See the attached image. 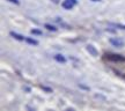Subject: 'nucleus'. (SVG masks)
Returning <instances> with one entry per match:
<instances>
[{
    "instance_id": "nucleus-7",
    "label": "nucleus",
    "mask_w": 125,
    "mask_h": 111,
    "mask_svg": "<svg viewBox=\"0 0 125 111\" xmlns=\"http://www.w3.org/2000/svg\"><path fill=\"white\" fill-rule=\"evenodd\" d=\"M26 42H27L28 44H30V45H35V46H37L38 45V40H34V38H30V37H26Z\"/></svg>"
},
{
    "instance_id": "nucleus-14",
    "label": "nucleus",
    "mask_w": 125,
    "mask_h": 111,
    "mask_svg": "<svg viewBox=\"0 0 125 111\" xmlns=\"http://www.w3.org/2000/svg\"><path fill=\"white\" fill-rule=\"evenodd\" d=\"M52 1H53L54 4H58V2H59V0H52Z\"/></svg>"
},
{
    "instance_id": "nucleus-2",
    "label": "nucleus",
    "mask_w": 125,
    "mask_h": 111,
    "mask_svg": "<svg viewBox=\"0 0 125 111\" xmlns=\"http://www.w3.org/2000/svg\"><path fill=\"white\" fill-rule=\"evenodd\" d=\"M110 43L116 48H123L124 46V40L122 38H117V37L116 38H110Z\"/></svg>"
},
{
    "instance_id": "nucleus-5",
    "label": "nucleus",
    "mask_w": 125,
    "mask_h": 111,
    "mask_svg": "<svg viewBox=\"0 0 125 111\" xmlns=\"http://www.w3.org/2000/svg\"><path fill=\"white\" fill-rule=\"evenodd\" d=\"M9 35L12 36L13 38L18 40H26V37H23L22 35H20V34H16V32H14V31H10V32H9Z\"/></svg>"
},
{
    "instance_id": "nucleus-3",
    "label": "nucleus",
    "mask_w": 125,
    "mask_h": 111,
    "mask_svg": "<svg viewBox=\"0 0 125 111\" xmlns=\"http://www.w3.org/2000/svg\"><path fill=\"white\" fill-rule=\"evenodd\" d=\"M87 51L89 52L92 56H94V57H96V56H98V51L96 50V48L94 46V45H87Z\"/></svg>"
},
{
    "instance_id": "nucleus-8",
    "label": "nucleus",
    "mask_w": 125,
    "mask_h": 111,
    "mask_svg": "<svg viewBox=\"0 0 125 111\" xmlns=\"http://www.w3.org/2000/svg\"><path fill=\"white\" fill-rule=\"evenodd\" d=\"M44 28H46L49 31H57V28L54 27V26H52V24H49V23L44 24Z\"/></svg>"
},
{
    "instance_id": "nucleus-10",
    "label": "nucleus",
    "mask_w": 125,
    "mask_h": 111,
    "mask_svg": "<svg viewBox=\"0 0 125 111\" xmlns=\"http://www.w3.org/2000/svg\"><path fill=\"white\" fill-rule=\"evenodd\" d=\"M41 88L43 89L45 93H52V89L50 88V87H46V86H41Z\"/></svg>"
},
{
    "instance_id": "nucleus-15",
    "label": "nucleus",
    "mask_w": 125,
    "mask_h": 111,
    "mask_svg": "<svg viewBox=\"0 0 125 111\" xmlns=\"http://www.w3.org/2000/svg\"><path fill=\"white\" fill-rule=\"evenodd\" d=\"M92 1H100V0H92Z\"/></svg>"
},
{
    "instance_id": "nucleus-12",
    "label": "nucleus",
    "mask_w": 125,
    "mask_h": 111,
    "mask_svg": "<svg viewBox=\"0 0 125 111\" xmlns=\"http://www.w3.org/2000/svg\"><path fill=\"white\" fill-rule=\"evenodd\" d=\"M9 2H12V4H15V5H19L20 4V1L19 0H8Z\"/></svg>"
},
{
    "instance_id": "nucleus-11",
    "label": "nucleus",
    "mask_w": 125,
    "mask_h": 111,
    "mask_svg": "<svg viewBox=\"0 0 125 111\" xmlns=\"http://www.w3.org/2000/svg\"><path fill=\"white\" fill-rule=\"evenodd\" d=\"M79 87H80L81 89H85V90H89V87H87V86H85V84H82V83L79 84Z\"/></svg>"
},
{
    "instance_id": "nucleus-1",
    "label": "nucleus",
    "mask_w": 125,
    "mask_h": 111,
    "mask_svg": "<svg viewBox=\"0 0 125 111\" xmlns=\"http://www.w3.org/2000/svg\"><path fill=\"white\" fill-rule=\"evenodd\" d=\"M108 60L110 61H115V62H123L125 61V57L122 56V54H115V53H110V54H107L105 57Z\"/></svg>"
},
{
    "instance_id": "nucleus-13",
    "label": "nucleus",
    "mask_w": 125,
    "mask_h": 111,
    "mask_svg": "<svg viewBox=\"0 0 125 111\" xmlns=\"http://www.w3.org/2000/svg\"><path fill=\"white\" fill-rule=\"evenodd\" d=\"M70 1H72V2H73V4H78V0H70Z\"/></svg>"
},
{
    "instance_id": "nucleus-6",
    "label": "nucleus",
    "mask_w": 125,
    "mask_h": 111,
    "mask_svg": "<svg viewBox=\"0 0 125 111\" xmlns=\"http://www.w3.org/2000/svg\"><path fill=\"white\" fill-rule=\"evenodd\" d=\"M54 59H56V61L60 62V64H65L66 62V58L64 57V56H62V54H56Z\"/></svg>"
},
{
    "instance_id": "nucleus-4",
    "label": "nucleus",
    "mask_w": 125,
    "mask_h": 111,
    "mask_svg": "<svg viewBox=\"0 0 125 111\" xmlns=\"http://www.w3.org/2000/svg\"><path fill=\"white\" fill-rule=\"evenodd\" d=\"M74 5L75 4H73V2L70 1V0H64V1H62V6L65 9H72L73 7H74Z\"/></svg>"
},
{
    "instance_id": "nucleus-9",
    "label": "nucleus",
    "mask_w": 125,
    "mask_h": 111,
    "mask_svg": "<svg viewBox=\"0 0 125 111\" xmlns=\"http://www.w3.org/2000/svg\"><path fill=\"white\" fill-rule=\"evenodd\" d=\"M30 32L32 34V35H37V36H42V35H43V32H42L40 29H31Z\"/></svg>"
}]
</instances>
